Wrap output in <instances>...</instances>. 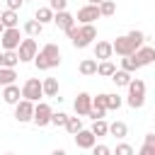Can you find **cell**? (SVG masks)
<instances>
[{
    "instance_id": "1",
    "label": "cell",
    "mask_w": 155,
    "mask_h": 155,
    "mask_svg": "<svg viewBox=\"0 0 155 155\" xmlns=\"http://www.w3.org/2000/svg\"><path fill=\"white\" fill-rule=\"evenodd\" d=\"M145 39H148V36H145L143 31H136V29H133V31H128V34H124V36H116V41H111V51L119 53L121 58H124V56H133V53L145 44Z\"/></svg>"
},
{
    "instance_id": "2",
    "label": "cell",
    "mask_w": 155,
    "mask_h": 155,
    "mask_svg": "<svg viewBox=\"0 0 155 155\" xmlns=\"http://www.w3.org/2000/svg\"><path fill=\"white\" fill-rule=\"evenodd\" d=\"M34 65L39 70H51L56 65H61V48L56 44H46L36 56H34Z\"/></svg>"
},
{
    "instance_id": "3",
    "label": "cell",
    "mask_w": 155,
    "mask_h": 155,
    "mask_svg": "<svg viewBox=\"0 0 155 155\" xmlns=\"http://www.w3.org/2000/svg\"><path fill=\"white\" fill-rule=\"evenodd\" d=\"M126 87H128V99H126L128 107H131V109H140V107L145 104V82L136 78V80H131Z\"/></svg>"
},
{
    "instance_id": "4",
    "label": "cell",
    "mask_w": 155,
    "mask_h": 155,
    "mask_svg": "<svg viewBox=\"0 0 155 155\" xmlns=\"http://www.w3.org/2000/svg\"><path fill=\"white\" fill-rule=\"evenodd\" d=\"M94 39H97L94 24H80V27H78V36H75L70 44H73L75 48H85V46H90Z\"/></svg>"
},
{
    "instance_id": "5",
    "label": "cell",
    "mask_w": 155,
    "mask_h": 155,
    "mask_svg": "<svg viewBox=\"0 0 155 155\" xmlns=\"http://www.w3.org/2000/svg\"><path fill=\"white\" fill-rule=\"evenodd\" d=\"M17 58H19V63H27V61H34V56L39 53V46H36V41L29 36V39H22L19 41V46H17Z\"/></svg>"
},
{
    "instance_id": "6",
    "label": "cell",
    "mask_w": 155,
    "mask_h": 155,
    "mask_svg": "<svg viewBox=\"0 0 155 155\" xmlns=\"http://www.w3.org/2000/svg\"><path fill=\"white\" fill-rule=\"evenodd\" d=\"M22 99H27V102H39V97H44L41 94V80L39 78H29L24 85H22Z\"/></svg>"
},
{
    "instance_id": "7",
    "label": "cell",
    "mask_w": 155,
    "mask_h": 155,
    "mask_svg": "<svg viewBox=\"0 0 155 155\" xmlns=\"http://www.w3.org/2000/svg\"><path fill=\"white\" fill-rule=\"evenodd\" d=\"M51 114H53V109H51L46 102H36V104H34L31 121H34L39 128H44V126H48V124H51Z\"/></svg>"
},
{
    "instance_id": "8",
    "label": "cell",
    "mask_w": 155,
    "mask_h": 155,
    "mask_svg": "<svg viewBox=\"0 0 155 155\" xmlns=\"http://www.w3.org/2000/svg\"><path fill=\"white\" fill-rule=\"evenodd\" d=\"M19 41H22V34H19V29H17V27H15V29H5V31H2V36H0V44H2V48H5V51H17Z\"/></svg>"
},
{
    "instance_id": "9",
    "label": "cell",
    "mask_w": 155,
    "mask_h": 155,
    "mask_svg": "<svg viewBox=\"0 0 155 155\" xmlns=\"http://www.w3.org/2000/svg\"><path fill=\"white\" fill-rule=\"evenodd\" d=\"M31 114H34V102H27V99H19L15 104V119L19 124H27L31 121Z\"/></svg>"
},
{
    "instance_id": "10",
    "label": "cell",
    "mask_w": 155,
    "mask_h": 155,
    "mask_svg": "<svg viewBox=\"0 0 155 155\" xmlns=\"http://www.w3.org/2000/svg\"><path fill=\"white\" fill-rule=\"evenodd\" d=\"M80 24H92L94 19H99V7L97 5H85L78 10V17H75Z\"/></svg>"
},
{
    "instance_id": "11",
    "label": "cell",
    "mask_w": 155,
    "mask_h": 155,
    "mask_svg": "<svg viewBox=\"0 0 155 155\" xmlns=\"http://www.w3.org/2000/svg\"><path fill=\"white\" fill-rule=\"evenodd\" d=\"M133 61H136V65H138V68L150 65V63L155 61V48H153V46H140V48L133 53Z\"/></svg>"
},
{
    "instance_id": "12",
    "label": "cell",
    "mask_w": 155,
    "mask_h": 155,
    "mask_svg": "<svg viewBox=\"0 0 155 155\" xmlns=\"http://www.w3.org/2000/svg\"><path fill=\"white\" fill-rule=\"evenodd\" d=\"M75 145H78V148H82V150H92V148L97 145V138L92 136V131L80 128V131L75 133Z\"/></svg>"
},
{
    "instance_id": "13",
    "label": "cell",
    "mask_w": 155,
    "mask_h": 155,
    "mask_svg": "<svg viewBox=\"0 0 155 155\" xmlns=\"http://www.w3.org/2000/svg\"><path fill=\"white\" fill-rule=\"evenodd\" d=\"M73 107H75V114H78V116H87L90 109H92V97H90L87 92H80V94L75 97Z\"/></svg>"
},
{
    "instance_id": "14",
    "label": "cell",
    "mask_w": 155,
    "mask_h": 155,
    "mask_svg": "<svg viewBox=\"0 0 155 155\" xmlns=\"http://www.w3.org/2000/svg\"><path fill=\"white\" fill-rule=\"evenodd\" d=\"M53 24H56L58 29L68 31L70 27H75V17H73L68 10H63V12H56V15H53Z\"/></svg>"
},
{
    "instance_id": "15",
    "label": "cell",
    "mask_w": 155,
    "mask_h": 155,
    "mask_svg": "<svg viewBox=\"0 0 155 155\" xmlns=\"http://www.w3.org/2000/svg\"><path fill=\"white\" fill-rule=\"evenodd\" d=\"M111 41H97L94 44V61H109L111 58Z\"/></svg>"
},
{
    "instance_id": "16",
    "label": "cell",
    "mask_w": 155,
    "mask_h": 155,
    "mask_svg": "<svg viewBox=\"0 0 155 155\" xmlns=\"http://www.w3.org/2000/svg\"><path fill=\"white\" fill-rule=\"evenodd\" d=\"M41 94L44 97H58V80L56 78H44L41 80Z\"/></svg>"
},
{
    "instance_id": "17",
    "label": "cell",
    "mask_w": 155,
    "mask_h": 155,
    "mask_svg": "<svg viewBox=\"0 0 155 155\" xmlns=\"http://www.w3.org/2000/svg\"><path fill=\"white\" fill-rule=\"evenodd\" d=\"M2 99H5V104H17V102L22 99L19 87H17V85H7V87H2Z\"/></svg>"
},
{
    "instance_id": "18",
    "label": "cell",
    "mask_w": 155,
    "mask_h": 155,
    "mask_svg": "<svg viewBox=\"0 0 155 155\" xmlns=\"http://www.w3.org/2000/svg\"><path fill=\"white\" fill-rule=\"evenodd\" d=\"M17 22H19L17 12H12V10H2V12H0V24H2L5 29H15Z\"/></svg>"
},
{
    "instance_id": "19",
    "label": "cell",
    "mask_w": 155,
    "mask_h": 155,
    "mask_svg": "<svg viewBox=\"0 0 155 155\" xmlns=\"http://www.w3.org/2000/svg\"><path fill=\"white\" fill-rule=\"evenodd\" d=\"M80 75H97V61L94 58H85V61H80Z\"/></svg>"
},
{
    "instance_id": "20",
    "label": "cell",
    "mask_w": 155,
    "mask_h": 155,
    "mask_svg": "<svg viewBox=\"0 0 155 155\" xmlns=\"http://www.w3.org/2000/svg\"><path fill=\"white\" fill-rule=\"evenodd\" d=\"M109 133L114 138H126L128 136V126L124 121H114V124H109Z\"/></svg>"
},
{
    "instance_id": "21",
    "label": "cell",
    "mask_w": 155,
    "mask_h": 155,
    "mask_svg": "<svg viewBox=\"0 0 155 155\" xmlns=\"http://www.w3.org/2000/svg\"><path fill=\"white\" fill-rule=\"evenodd\" d=\"M34 19L44 27V24H48V22H53V12L48 10V7H39L36 12H34Z\"/></svg>"
},
{
    "instance_id": "22",
    "label": "cell",
    "mask_w": 155,
    "mask_h": 155,
    "mask_svg": "<svg viewBox=\"0 0 155 155\" xmlns=\"http://www.w3.org/2000/svg\"><path fill=\"white\" fill-rule=\"evenodd\" d=\"M41 31H44V27H41L36 19H27V22H24V34H27V36L34 39V36H39Z\"/></svg>"
},
{
    "instance_id": "23",
    "label": "cell",
    "mask_w": 155,
    "mask_h": 155,
    "mask_svg": "<svg viewBox=\"0 0 155 155\" xmlns=\"http://www.w3.org/2000/svg\"><path fill=\"white\" fill-rule=\"evenodd\" d=\"M114 70H116V65L111 61H99L97 63V75H102V78H111Z\"/></svg>"
},
{
    "instance_id": "24",
    "label": "cell",
    "mask_w": 155,
    "mask_h": 155,
    "mask_svg": "<svg viewBox=\"0 0 155 155\" xmlns=\"http://www.w3.org/2000/svg\"><path fill=\"white\" fill-rule=\"evenodd\" d=\"M15 78H17V73L12 68H0V87L15 85Z\"/></svg>"
},
{
    "instance_id": "25",
    "label": "cell",
    "mask_w": 155,
    "mask_h": 155,
    "mask_svg": "<svg viewBox=\"0 0 155 155\" xmlns=\"http://www.w3.org/2000/svg\"><path fill=\"white\" fill-rule=\"evenodd\" d=\"M111 80H114V85H116V87H126V85H128L133 78H131V73H124V70H114Z\"/></svg>"
},
{
    "instance_id": "26",
    "label": "cell",
    "mask_w": 155,
    "mask_h": 155,
    "mask_svg": "<svg viewBox=\"0 0 155 155\" xmlns=\"http://www.w3.org/2000/svg\"><path fill=\"white\" fill-rule=\"evenodd\" d=\"M90 131H92L94 138H97V136H107V133H109V124H107L104 119H97V121H92V128H90Z\"/></svg>"
},
{
    "instance_id": "27",
    "label": "cell",
    "mask_w": 155,
    "mask_h": 155,
    "mask_svg": "<svg viewBox=\"0 0 155 155\" xmlns=\"http://www.w3.org/2000/svg\"><path fill=\"white\" fill-rule=\"evenodd\" d=\"M97 7H99V17H111V15L116 12V2H114V0H104V2H99Z\"/></svg>"
},
{
    "instance_id": "28",
    "label": "cell",
    "mask_w": 155,
    "mask_h": 155,
    "mask_svg": "<svg viewBox=\"0 0 155 155\" xmlns=\"http://www.w3.org/2000/svg\"><path fill=\"white\" fill-rule=\"evenodd\" d=\"M63 128H65L68 133H73V136H75V133L82 128V121H80V116H68V121H65V126H63Z\"/></svg>"
},
{
    "instance_id": "29",
    "label": "cell",
    "mask_w": 155,
    "mask_h": 155,
    "mask_svg": "<svg viewBox=\"0 0 155 155\" xmlns=\"http://www.w3.org/2000/svg\"><path fill=\"white\" fill-rule=\"evenodd\" d=\"M17 63H19V58H17L15 51H5V53H2V68H12V70H15Z\"/></svg>"
},
{
    "instance_id": "30",
    "label": "cell",
    "mask_w": 155,
    "mask_h": 155,
    "mask_svg": "<svg viewBox=\"0 0 155 155\" xmlns=\"http://www.w3.org/2000/svg\"><path fill=\"white\" fill-rule=\"evenodd\" d=\"M121 70H124V73H131V75L138 70V65H136L133 56H124V58H121Z\"/></svg>"
},
{
    "instance_id": "31",
    "label": "cell",
    "mask_w": 155,
    "mask_h": 155,
    "mask_svg": "<svg viewBox=\"0 0 155 155\" xmlns=\"http://www.w3.org/2000/svg\"><path fill=\"white\" fill-rule=\"evenodd\" d=\"M68 7V0H48V10L56 15V12H63Z\"/></svg>"
},
{
    "instance_id": "32",
    "label": "cell",
    "mask_w": 155,
    "mask_h": 155,
    "mask_svg": "<svg viewBox=\"0 0 155 155\" xmlns=\"http://www.w3.org/2000/svg\"><path fill=\"white\" fill-rule=\"evenodd\" d=\"M121 102H124V99H121L119 94H107V111H109V109H119Z\"/></svg>"
},
{
    "instance_id": "33",
    "label": "cell",
    "mask_w": 155,
    "mask_h": 155,
    "mask_svg": "<svg viewBox=\"0 0 155 155\" xmlns=\"http://www.w3.org/2000/svg\"><path fill=\"white\" fill-rule=\"evenodd\" d=\"M65 121H68V114H63V111H53L51 114V124L53 126H65Z\"/></svg>"
},
{
    "instance_id": "34",
    "label": "cell",
    "mask_w": 155,
    "mask_h": 155,
    "mask_svg": "<svg viewBox=\"0 0 155 155\" xmlns=\"http://www.w3.org/2000/svg\"><path fill=\"white\" fill-rule=\"evenodd\" d=\"M111 155H133V148H131L128 143H119V145H116V150H114Z\"/></svg>"
},
{
    "instance_id": "35",
    "label": "cell",
    "mask_w": 155,
    "mask_h": 155,
    "mask_svg": "<svg viewBox=\"0 0 155 155\" xmlns=\"http://www.w3.org/2000/svg\"><path fill=\"white\" fill-rule=\"evenodd\" d=\"M92 155H111V148L109 145H94L92 148Z\"/></svg>"
},
{
    "instance_id": "36",
    "label": "cell",
    "mask_w": 155,
    "mask_h": 155,
    "mask_svg": "<svg viewBox=\"0 0 155 155\" xmlns=\"http://www.w3.org/2000/svg\"><path fill=\"white\" fill-rule=\"evenodd\" d=\"M5 5H7V10H12V12H17V10L22 7V0H5Z\"/></svg>"
},
{
    "instance_id": "37",
    "label": "cell",
    "mask_w": 155,
    "mask_h": 155,
    "mask_svg": "<svg viewBox=\"0 0 155 155\" xmlns=\"http://www.w3.org/2000/svg\"><path fill=\"white\" fill-rule=\"evenodd\" d=\"M138 155H155V145H145V143H143V148H140Z\"/></svg>"
},
{
    "instance_id": "38",
    "label": "cell",
    "mask_w": 155,
    "mask_h": 155,
    "mask_svg": "<svg viewBox=\"0 0 155 155\" xmlns=\"http://www.w3.org/2000/svg\"><path fill=\"white\" fill-rule=\"evenodd\" d=\"M145 145H155V133H145Z\"/></svg>"
},
{
    "instance_id": "39",
    "label": "cell",
    "mask_w": 155,
    "mask_h": 155,
    "mask_svg": "<svg viewBox=\"0 0 155 155\" xmlns=\"http://www.w3.org/2000/svg\"><path fill=\"white\" fill-rule=\"evenodd\" d=\"M51 155H65V150H63V148H56V150H53Z\"/></svg>"
},
{
    "instance_id": "40",
    "label": "cell",
    "mask_w": 155,
    "mask_h": 155,
    "mask_svg": "<svg viewBox=\"0 0 155 155\" xmlns=\"http://www.w3.org/2000/svg\"><path fill=\"white\" fill-rule=\"evenodd\" d=\"M99 2H104V0H87V5H99Z\"/></svg>"
},
{
    "instance_id": "41",
    "label": "cell",
    "mask_w": 155,
    "mask_h": 155,
    "mask_svg": "<svg viewBox=\"0 0 155 155\" xmlns=\"http://www.w3.org/2000/svg\"><path fill=\"white\" fill-rule=\"evenodd\" d=\"M2 31H5V27H2V24H0V36H2Z\"/></svg>"
},
{
    "instance_id": "42",
    "label": "cell",
    "mask_w": 155,
    "mask_h": 155,
    "mask_svg": "<svg viewBox=\"0 0 155 155\" xmlns=\"http://www.w3.org/2000/svg\"><path fill=\"white\" fill-rule=\"evenodd\" d=\"M0 68H2V53H0Z\"/></svg>"
},
{
    "instance_id": "43",
    "label": "cell",
    "mask_w": 155,
    "mask_h": 155,
    "mask_svg": "<svg viewBox=\"0 0 155 155\" xmlns=\"http://www.w3.org/2000/svg\"><path fill=\"white\" fill-rule=\"evenodd\" d=\"M5 155H15V153H5Z\"/></svg>"
},
{
    "instance_id": "44",
    "label": "cell",
    "mask_w": 155,
    "mask_h": 155,
    "mask_svg": "<svg viewBox=\"0 0 155 155\" xmlns=\"http://www.w3.org/2000/svg\"><path fill=\"white\" fill-rule=\"evenodd\" d=\"M22 2H27V0H22Z\"/></svg>"
},
{
    "instance_id": "45",
    "label": "cell",
    "mask_w": 155,
    "mask_h": 155,
    "mask_svg": "<svg viewBox=\"0 0 155 155\" xmlns=\"http://www.w3.org/2000/svg\"><path fill=\"white\" fill-rule=\"evenodd\" d=\"M0 12H2V10H0Z\"/></svg>"
}]
</instances>
